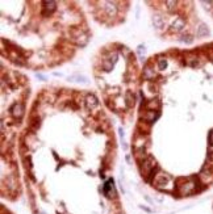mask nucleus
Returning <instances> with one entry per match:
<instances>
[{
    "label": "nucleus",
    "instance_id": "f257e3e1",
    "mask_svg": "<svg viewBox=\"0 0 213 214\" xmlns=\"http://www.w3.org/2000/svg\"><path fill=\"white\" fill-rule=\"evenodd\" d=\"M43 5V9H42V16H45V17H48V16H50L51 13L55 11L57 8V3L55 1H43L42 3Z\"/></svg>",
    "mask_w": 213,
    "mask_h": 214
},
{
    "label": "nucleus",
    "instance_id": "f03ea898",
    "mask_svg": "<svg viewBox=\"0 0 213 214\" xmlns=\"http://www.w3.org/2000/svg\"><path fill=\"white\" fill-rule=\"evenodd\" d=\"M11 114H12L15 118L21 120V117L24 116V105L21 104V102H16V104H13V107L11 108Z\"/></svg>",
    "mask_w": 213,
    "mask_h": 214
},
{
    "label": "nucleus",
    "instance_id": "7ed1b4c3",
    "mask_svg": "<svg viewBox=\"0 0 213 214\" xmlns=\"http://www.w3.org/2000/svg\"><path fill=\"white\" fill-rule=\"evenodd\" d=\"M103 192H104V194L107 197H114L116 196V191H114V185H113V180H112V179H109V180L104 184Z\"/></svg>",
    "mask_w": 213,
    "mask_h": 214
},
{
    "label": "nucleus",
    "instance_id": "20e7f679",
    "mask_svg": "<svg viewBox=\"0 0 213 214\" xmlns=\"http://www.w3.org/2000/svg\"><path fill=\"white\" fill-rule=\"evenodd\" d=\"M97 104H99V101H97V99L94 95H88L86 97V105L88 109H94L95 107H97Z\"/></svg>",
    "mask_w": 213,
    "mask_h": 214
},
{
    "label": "nucleus",
    "instance_id": "39448f33",
    "mask_svg": "<svg viewBox=\"0 0 213 214\" xmlns=\"http://www.w3.org/2000/svg\"><path fill=\"white\" fill-rule=\"evenodd\" d=\"M185 26V23H184V20L183 18H180V17H178L175 21H174V24H173V30L174 32H180V30H183V28Z\"/></svg>",
    "mask_w": 213,
    "mask_h": 214
},
{
    "label": "nucleus",
    "instance_id": "423d86ee",
    "mask_svg": "<svg viewBox=\"0 0 213 214\" xmlns=\"http://www.w3.org/2000/svg\"><path fill=\"white\" fill-rule=\"evenodd\" d=\"M208 34H209L208 26H207L205 24H201V25L197 28V37L201 38V37H205V36H208Z\"/></svg>",
    "mask_w": 213,
    "mask_h": 214
},
{
    "label": "nucleus",
    "instance_id": "0eeeda50",
    "mask_svg": "<svg viewBox=\"0 0 213 214\" xmlns=\"http://www.w3.org/2000/svg\"><path fill=\"white\" fill-rule=\"evenodd\" d=\"M70 82H78V83H84V84H88V79L83 75H72L69 78Z\"/></svg>",
    "mask_w": 213,
    "mask_h": 214
},
{
    "label": "nucleus",
    "instance_id": "6e6552de",
    "mask_svg": "<svg viewBox=\"0 0 213 214\" xmlns=\"http://www.w3.org/2000/svg\"><path fill=\"white\" fill-rule=\"evenodd\" d=\"M153 23H154V26L158 29H162L163 26H165V21H163V18L160 17L159 15H155L154 17H153Z\"/></svg>",
    "mask_w": 213,
    "mask_h": 214
},
{
    "label": "nucleus",
    "instance_id": "1a4fd4ad",
    "mask_svg": "<svg viewBox=\"0 0 213 214\" xmlns=\"http://www.w3.org/2000/svg\"><path fill=\"white\" fill-rule=\"evenodd\" d=\"M125 100H126V105L129 108L134 105V96H133V92L132 91H128L126 93H125Z\"/></svg>",
    "mask_w": 213,
    "mask_h": 214
},
{
    "label": "nucleus",
    "instance_id": "9d476101",
    "mask_svg": "<svg viewBox=\"0 0 213 214\" xmlns=\"http://www.w3.org/2000/svg\"><path fill=\"white\" fill-rule=\"evenodd\" d=\"M157 186H160L163 185V184H167V181H170V177H168L167 175H159L157 176Z\"/></svg>",
    "mask_w": 213,
    "mask_h": 214
},
{
    "label": "nucleus",
    "instance_id": "9b49d317",
    "mask_svg": "<svg viewBox=\"0 0 213 214\" xmlns=\"http://www.w3.org/2000/svg\"><path fill=\"white\" fill-rule=\"evenodd\" d=\"M107 5H108V7H107L105 9H107V12H108V15H109V16H114V15H116L117 8L114 7V5L112 4V3H107Z\"/></svg>",
    "mask_w": 213,
    "mask_h": 214
},
{
    "label": "nucleus",
    "instance_id": "f8f14e48",
    "mask_svg": "<svg viewBox=\"0 0 213 214\" xmlns=\"http://www.w3.org/2000/svg\"><path fill=\"white\" fill-rule=\"evenodd\" d=\"M143 78L145 79H151V78H154V71H151L150 67H146V69L143 70Z\"/></svg>",
    "mask_w": 213,
    "mask_h": 214
},
{
    "label": "nucleus",
    "instance_id": "ddd939ff",
    "mask_svg": "<svg viewBox=\"0 0 213 214\" xmlns=\"http://www.w3.org/2000/svg\"><path fill=\"white\" fill-rule=\"evenodd\" d=\"M192 41H193V38L191 36H183L182 38H180V42H183V43H192Z\"/></svg>",
    "mask_w": 213,
    "mask_h": 214
},
{
    "label": "nucleus",
    "instance_id": "4468645a",
    "mask_svg": "<svg viewBox=\"0 0 213 214\" xmlns=\"http://www.w3.org/2000/svg\"><path fill=\"white\" fill-rule=\"evenodd\" d=\"M158 67H159V70H165L167 67V61L166 59H159L158 61Z\"/></svg>",
    "mask_w": 213,
    "mask_h": 214
},
{
    "label": "nucleus",
    "instance_id": "2eb2a0df",
    "mask_svg": "<svg viewBox=\"0 0 213 214\" xmlns=\"http://www.w3.org/2000/svg\"><path fill=\"white\" fill-rule=\"evenodd\" d=\"M165 4L167 5V9L168 11H174V9H175V7H176V1H166Z\"/></svg>",
    "mask_w": 213,
    "mask_h": 214
},
{
    "label": "nucleus",
    "instance_id": "dca6fc26",
    "mask_svg": "<svg viewBox=\"0 0 213 214\" xmlns=\"http://www.w3.org/2000/svg\"><path fill=\"white\" fill-rule=\"evenodd\" d=\"M137 53L140 54L141 57L145 54V47H143V46H142V45H141V46H138V50H137Z\"/></svg>",
    "mask_w": 213,
    "mask_h": 214
},
{
    "label": "nucleus",
    "instance_id": "f3484780",
    "mask_svg": "<svg viewBox=\"0 0 213 214\" xmlns=\"http://www.w3.org/2000/svg\"><path fill=\"white\" fill-rule=\"evenodd\" d=\"M208 141H209V145L213 146V130L209 133V137H208Z\"/></svg>",
    "mask_w": 213,
    "mask_h": 214
}]
</instances>
